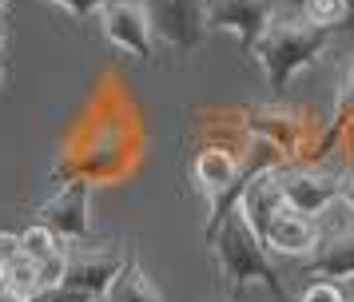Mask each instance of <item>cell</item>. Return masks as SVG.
I'll return each mask as SVG.
<instances>
[{"mask_svg": "<svg viewBox=\"0 0 354 302\" xmlns=\"http://www.w3.org/2000/svg\"><path fill=\"white\" fill-rule=\"evenodd\" d=\"M303 302H346V290L330 279H319V283H310L303 290Z\"/></svg>", "mask_w": 354, "mask_h": 302, "instance_id": "cell-19", "label": "cell"}, {"mask_svg": "<svg viewBox=\"0 0 354 302\" xmlns=\"http://www.w3.org/2000/svg\"><path fill=\"white\" fill-rule=\"evenodd\" d=\"M20 251V235H8V231H0V267H4V258H12Z\"/></svg>", "mask_w": 354, "mask_h": 302, "instance_id": "cell-21", "label": "cell"}, {"mask_svg": "<svg viewBox=\"0 0 354 302\" xmlns=\"http://www.w3.org/2000/svg\"><path fill=\"white\" fill-rule=\"evenodd\" d=\"M4 4H8V0H0V8H4Z\"/></svg>", "mask_w": 354, "mask_h": 302, "instance_id": "cell-28", "label": "cell"}, {"mask_svg": "<svg viewBox=\"0 0 354 302\" xmlns=\"http://www.w3.org/2000/svg\"><path fill=\"white\" fill-rule=\"evenodd\" d=\"M330 36H335V32L322 28V24H310L303 12H279V8H274L271 24L263 28L251 60L263 64L271 92H287L290 79L299 76L303 68H310V64L326 52Z\"/></svg>", "mask_w": 354, "mask_h": 302, "instance_id": "cell-2", "label": "cell"}, {"mask_svg": "<svg viewBox=\"0 0 354 302\" xmlns=\"http://www.w3.org/2000/svg\"><path fill=\"white\" fill-rule=\"evenodd\" d=\"M88 203H92V183L72 179L52 199H44L36 207L32 223H44L48 231H56L60 243H76V238L92 235V211H88Z\"/></svg>", "mask_w": 354, "mask_h": 302, "instance_id": "cell-4", "label": "cell"}, {"mask_svg": "<svg viewBox=\"0 0 354 302\" xmlns=\"http://www.w3.org/2000/svg\"><path fill=\"white\" fill-rule=\"evenodd\" d=\"M279 187H283V203L290 211L315 219V215H322L338 199L342 175L319 171V167H279Z\"/></svg>", "mask_w": 354, "mask_h": 302, "instance_id": "cell-6", "label": "cell"}, {"mask_svg": "<svg viewBox=\"0 0 354 302\" xmlns=\"http://www.w3.org/2000/svg\"><path fill=\"white\" fill-rule=\"evenodd\" d=\"M306 279H330V283H346L354 279V227H338L335 235H319L315 258L306 263Z\"/></svg>", "mask_w": 354, "mask_h": 302, "instance_id": "cell-11", "label": "cell"}, {"mask_svg": "<svg viewBox=\"0 0 354 302\" xmlns=\"http://www.w3.org/2000/svg\"><path fill=\"white\" fill-rule=\"evenodd\" d=\"M0 48H4V28H0Z\"/></svg>", "mask_w": 354, "mask_h": 302, "instance_id": "cell-25", "label": "cell"}, {"mask_svg": "<svg viewBox=\"0 0 354 302\" xmlns=\"http://www.w3.org/2000/svg\"><path fill=\"white\" fill-rule=\"evenodd\" d=\"M319 223L299 215V211H290L283 207L279 215H271V223L263 227V247L274 254H310L319 247Z\"/></svg>", "mask_w": 354, "mask_h": 302, "instance_id": "cell-9", "label": "cell"}, {"mask_svg": "<svg viewBox=\"0 0 354 302\" xmlns=\"http://www.w3.org/2000/svg\"><path fill=\"white\" fill-rule=\"evenodd\" d=\"M0 283L12 286L17 294H24V299H32L36 290H40V283H36V258L32 254L17 251L12 258H4V267H0Z\"/></svg>", "mask_w": 354, "mask_h": 302, "instance_id": "cell-13", "label": "cell"}, {"mask_svg": "<svg viewBox=\"0 0 354 302\" xmlns=\"http://www.w3.org/2000/svg\"><path fill=\"white\" fill-rule=\"evenodd\" d=\"M235 207L247 215L251 231L263 238V227L271 223V215H279V211L287 207V203H283V187H279V167H263V171L251 175Z\"/></svg>", "mask_w": 354, "mask_h": 302, "instance_id": "cell-10", "label": "cell"}, {"mask_svg": "<svg viewBox=\"0 0 354 302\" xmlns=\"http://www.w3.org/2000/svg\"><path fill=\"white\" fill-rule=\"evenodd\" d=\"M64 263H68V251H56V254H48V258L36 263V283H40V290L64 283Z\"/></svg>", "mask_w": 354, "mask_h": 302, "instance_id": "cell-17", "label": "cell"}, {"mask_svg": "<svg viewBox=\"0 0 354 302\" xmlns=\"http://www.w3.org/2000/svg\"><path fill=\"white\" fill-rule=\"evenodd\" d=\"M346 302H354V294H346Z\"/></svg>", "mask_w": 354, "mask_h": 302, "instance_id": "cell-27", "label": "cell"}, {"mask_svg": "<svg viewBox=\"0 0 354 302\" xmlns=\"http://www.w3.org/2000/svg\"><path fill=\"white\" fill-rule=\"evenodd\" d=\"M151 24V40L176 52H195L207 36V0H140Z\"/></svg>", "mask_w": 354, "mask_h": 302, "instance_id": "cell-3", "label": "cell"}, {"mask_svg": "<svg viewBox=\"0 0 354 302\" xmlns=\"http://www.w3.org/2000/svg\"><path fill=\"white\" fill-rule=\"evenodd\" d=\"M0 84H4V64H0Z\"/></svg>", "mask_w": 354, "mask_h": 302, "instance_id": "cell-24", "label": "cell"}, {"mask_svg": "<svg viewBox=\"0 0 354 302\" xmlns=\"http://www.w3.org/2000/svg\"><path fill=\"white\" fill-rule=\"evenodd\" d=\"M271 16L274 0H207V32H231L247 56H255V44Z\"/></svg>", "mask_w": 354, "mask_h": 302, "instance_id": "cell-5", "label": "cell"}, {"mask_svg": "<svg viewBox=\"0 0 354 302\" xmlns=\"http://www.w3.org/2000/svg\"><path fill=\"white\" fill-rule=\"evenodd\" d=\"M338 199H342V203L354 211V171H351V175H342V191H338Z\"/></svg>", "mask_w": 354, "mask_h": 302, "instance_id": "cell-22", "label": "cell"}, {"mask_svg": "<svg viewBox=\"0 0 354 302\" xmlns=\"http://www.w3.org/2000/svg\"><path fill=\"white\" fill-rule=\"evenodd\" d=\"M346 8H351V12H354V0H346Z\"/></svg>", "mask_w": 354, "mask_h": 302, "instance_id": "cell-26", "label": "cell"}, {"mask_svg": "<svg viewBox=\"0 0 354 302\" xmlns=\"http://www.w3.org/2000/svg\"><path fill=\"white\" fill-rule=\"evenodd\" d=\"M303 16L310 24H322V28H342L346 20H351V8H346V0H303Z\"/></svg>", "mask_w": 354, "mask_h": 302, "instance_id": "cell-15", "label": "cell"}, {"mask_svg": "<svg viewBox=\"0 0 354 302\" xmlns=\"http://www.w3.org/2000/svg\"><path fill=\"white\" fill-rule=\"evenodd\" d=\"M100 20H104V36L115 48L131 52L136 60H151V24L140 0H104Z\"/></svg>", "mask_w": 354, "mask_h": 302, "instance_id": "cell-8", "label": "cell"}, {"mask_svg": "<svg viewBox=\"0 0 354 302\" xmlns=\"http://www.w3.org/2000/svg\"><path fill=\"white\" fill-rule=\"evenodd\" d=\"M211 254H215V267H219V279L223 286L231 290V299H239L247 286H263L274 302H287V286L279 279V270L271 267V258H267V247H263V238L251 231V223L243 215L239 207H231L227 211V219L219 223V231L211 235Z\"/></svg>", "mask_w": 354, "mask_h": 302, "instance_id": "cell-1", "label": "cell"}, {"mask_svg": "<svg viewBox=\"0 0 354 302\" xmlns=\"http://www.w3.org/2000/svg\"><path fill=\"white\" fill-rule=\"evenodd\" d=\"M20 251H24V254H32L36 263H40V258H48V254L64 251V247H60L56 231H48L44 223H32L28 231H20Z\"/></svg>", "mask_w": 354, "mask_h": 302, "instance_id": "cell-16", "label": "cell"}, {"mask_svg": "<svg viewBox=\"0 0 354 302\" xmlns=\"http://www.w3.org/2000/svg\"><path fill=\"white\" fill-rule=\"evenodd\" d=\"M28 302H96L92 294H84V290H72V286H44V290H36Z\"/></svg>", "mask_w": 354, "mask_h": 302, "instance_id": "cell-18", "label": "cell"}, {"mask_svg": "<svg viewBox=\"0 0 354 302\" xmlns=\"http://www.w3.org/2000/svg\"><path fill=\"white\" fill-rule=\"evenodd\" d=\"M0 302H28V299H24V294H17L12 286H4V283H0Z\"/></svg>", "mask_w": 354, "mask_h": 302, "instance_id": "cell-23", "label": "cell"}, {"mask_svg": "<svg viewBox=\"0 0 354 302\" xmlns=\"http://www.w3.org/2000/svg\"><path fill=\"white\" fill-rule=\"evenodd\" d=\"M354 124V64L342 72L338 79V92H335V108H330V140H335L342 127Z\"/></svg>", "mask_w": 354, "mask_h": 302, "instance_id": "cell-14", "label": "cell"}, {"mask_svg": "<svg viewBox=\"0 0 354 302\" xmlns=\"http://www.w3.org/2000/svg\"><path fill=\"white\" fill-rule=\"evenodd\" d=\"M48 4H56V8H64V12H72V16H80V20H88V16H96V12H100V4H104V0H48Z\"/></svg>", "mask_w": 354, "mask_h": 302, "instance_id": "cell-20", "label": "cell"}, {"mask_svg": "<svg viewBox=\"0 0 354 302\" xmlns=\"http://www.w3.org/2000/svg\"><path fill=\"white\" fill-rule=\"evenodd\" d=\"M124 263H128V254L120 247H72L64 263V286L100 299L112 286L115 274L124 270Z\"/></svg>", "mask_w": 354, "mask_h": 302, "instance_id": "cell-7", "label": "cell"}, {"mask_svg": "<svg viewBox=\"0 0 354 302\" xmlns=\"http://www.w3.org/2000/svg\"><path fill=\"white\" fill-rule=\"evenodd\" d=\"M104 302H163V294L147 279V270L140 267V258H128L124 270L112 279V286L104 290Z\"/></svg>", "mask_w": 354, "mask_h": 302, "instance_id": "cell-12", "label": "cell"}]
</instances>
